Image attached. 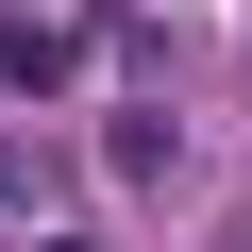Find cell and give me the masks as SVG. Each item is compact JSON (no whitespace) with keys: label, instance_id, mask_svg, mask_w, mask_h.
I'll use <instances>...</instances> for the list:
<instances>
[{"label":"cell","instance_id":"2","mask_svg":"<svg viewBox=\"0 0 252 252\" xmlns=\"http://www.w3.org/2000/svg\"><path fill=\"white\" fill-rule=\"evenodd\" d=\"M0 202H17V168H0Z\"/></svg>","mask_w":252,"mask_h":252},{"label":"cell","instance_id":"3","mask_svg":"<svg viewBox=\"0 0 252 252\" xmlns=\"http://www.w3.org/2000/svg\"><path fill=\"white\" fill-rule=\"evenodd\" d=\"M51 252H84V235H51Z\"/></svg>","mask_w":252,"mask_h":252},{"label":"cell","instance_id":"1","mask_svg":"<svg viewBox=\"0 0 252 252\" xmlns=\"http://www.w3.org/2000/svg\"><path fill=\"white\" fill-rule=\"evenodd\" d=\"M67 67H84V51H67V34H51V17H0V84H17V101H51V84H67Z\"/></svg>","mask_w":252,"mask_h":252}]
</instances>
